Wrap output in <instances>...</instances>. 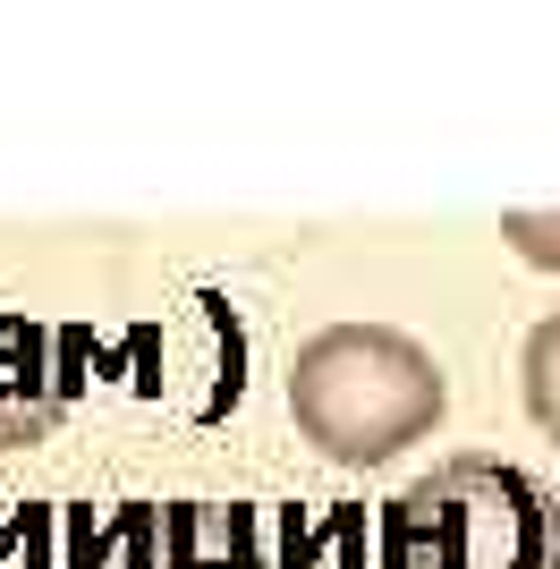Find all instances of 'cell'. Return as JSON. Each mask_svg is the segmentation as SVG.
Instances as JSON below:
<instances>
[{
  "instance_id": "cell-4",
  "label": "cell",
  "mask_w": 560,
  "mask_h": 569,
  "mask_svg": "<svg viewBox=\"0 0 560 569\" xmlns=\"http://www.w3.org/2000/svg\"><path fill=\"white\" fill-rule=\"evenodd\" d=\"M518 391H527V417H536L543 442H560V315H543L527 349H518Z\"/></svg>"
},
{
  "instance_id": "cell-1",
  "label": "cell",
  "mask_w": 560,
  "mask_h": 569,
  "mask_svg": "<svg viewBox=\"0 0 560 569\" xmlns=\"http://www.w3.org/2000/svg\"><path fill=\"white\" fill-rule=\"evenodd\" d=\"M450 382L433 349L391 323H323L289 366V426L331 468H391L442 426Z\"/></svg>"
},
{
  "instance_id": "cell-2",
  "label": "cell",
  "mask_w": 560,
  "mask_h": 569,
  "mask_svg": "<svg viewBox=\"0 0 560 569\" xmlns=\"http://www.w3.org/2000/svg\"><path fill=\"white\" fill-rule=\"evenodd\" d=\"M391 569H560V501L510 459H442L391 501Z\"/></svg>"
},
{
  "instance_id": "cell-5",
  "label": "cell",
  "mask_w": 560,
  "mask_h": 569,
  "mask_svg": "<svg viewBox=\"0 0 560 569\" xmlns=\"http://www.w3.org/2000/svg\"><path fill=\"white\" fill-rule=\"evenodd\" d=\"M501 247L518 263H536V272H560V213H536V204L501 213Z\"/></svg>"
},
{
  "instance_id": "cell-3",
  "label": "cell",
  "mask_w": 560,
  "mask_h": 569,
  "mask_svg": "<svg viewBox=\"0 0 560 569\" xmlns=\"http://www.w3.org/2000/svg\"><path fill=\"white\" fill-rule=\"evenodd\" d=\"M111 569H272V552L230 501H162V510H128Z\"/></svg>"
}]
</instances>
